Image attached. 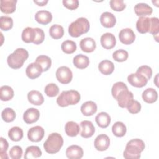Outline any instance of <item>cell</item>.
<instances>
[{"label": "cell", "mask_w": 159, "mask_h": 159, "mask_svg": "<svg viewBox=\"0 0 159 159\" xmlns=\"http://www.w3.org/2000/svg\"><path fill=\"white\" fill-rule=\"evenodd\" d=\"M35 19L38 23L43 25H47L52 21V15L48 11L40 10L36 12Z\"/></svg>", "instance_id": "cell-19"}, {"label": "cell", "mask_w": 159, "mask_h": 159, "mask_svg": "<svg viewBox=\"0 0 159 159\" xmlns=\"http://www.w3.org/2000/svg\"><path fill=\"white\" fill-rule=\"evenodd\" d=\"M125 89H128V88L124 83H123L122 81L116 82V83H114L113 84V86L112 87V89H111V93H112L113 98L115 99H116L119 94L122 91H124Z\"/></svg>", "instance_id": "cell-40"}, {"label": "cell", "mask_w": 159, "mask_h": 159, "mask_svg": "<svg viewBox=\"0 0 159 159\" xmlns=\"http://www.w3.org/2000/svg\"><path fill=\"white\" fill-rule=\"evenodd\" d=\"M127 81L132 86L137 88L143 87L148 82V80L144 76L138 73L129 75L127 77Z\"/></svg>", "instance_id": "cell-7"}, {"label": "cell", "mask_w": 159, "mask_h": 159, "mask_svg": "<svg viewBox=\"0 0 159 159\" xmlns=\"http://www.w3.org/2000/svg\"><path fill=\"white\" fill-rule=\"evenodd\" d=\"M150 27V18L142 16L140 17L136 22V28L140 34H145L149 32Z\"/></svg>", "instance_id": "cell-18"}, {"label": "cell", "mask_w": 159, "mask_h": 159, "mask_svg": "<svg viewBox=\"0 0 159 159\" xmlns=\"http://www.w3.org/2000/svg\"><path fill=\"white\" fill-rule=\"evenodd\" d=\"M42 155V151L38 146L31 145L27 147L24 156V159L37 158L40 157Z\"/></svg>", "instance_id": "cell-31"}, {"label": "cell", "mask_w": 159, "mask_h": 159, "mask_svg": "<svg viewBox=\"0 0 159 159\" xmlns=\"http://www.w3.org/2000/svg\"><path fill=\"white\" fill-rule=\"evenodd\" d=\"M111 120L110 116L105 112H99L95 117L96 122L101 128L107 127L111 123Z\"/></svg>", "instance_id": "cell-28"}, {"label": "cell", "mask_w": 159, "mask_h": 159, "mask_svg": "<svg viewBox=\"0 0 159 159\" xmlns=\"http://www.w3.org/2000/svg\"><path fill=\"white\" fill-rule=\"evenodd\" d=\"M65 130L68 136L76 137L80 133V125L75 122L69 121L66 123Z\"/></svg>", "instance_id": "cell-30"}, {"label": "cell", "mask_w": 159, "mask_h": 159, "mask_svg": "<svg viewBox=\"0 0 159 159\" xmlns=\"http://www.w3.org/2000/svg\"><path fill=\"white\" fill-rule=\"evenodd\" d=\"M8 137L12 141H19L23 137V130L19 127H13L9 130Z\"/></svg>", "instance_id": "cell-36"}, {"label": "cell", "mask_w": 159, "mask_h": 159, "mask_svg": "<svg viewBox=\"0 0 159 159\" xmlns=\"http://www.w3.org/2000/svg\"><path fill=\"white\" fill-rule=\"evenodd\" d=\"M80 48L82 51L86 53L93 52L96 47L95 40L91 37H86L80 42Z\"/></svg>", "instance_id": "cell-21"}, {"label": "cell", "mask_w": 159, "mask_h": 159, "mask_svg": "<svg viewBox=\"0 0 159 159\" xmlns=\"http://www.w3.org/2000/svg\"><path fill=\"white\" fill-rule=\"evenodd\" d=\"M27 99L30 103L35 106H40L44 102V98L40 92L37 90H32L27 94Z\"/></svg>", "instance_id": "cell-20"}, {"label": "cell", "mask_w": 159, "mask_h": 159, "mask_svg": "<svg viewBox=\"0 0 159 159\" xmlns=\"http://www.w3.org/2000/svg\"><path fill=\"white\" fill-rule=\"evenodd\" d=\"M62 2L65 7L70 10H75L79 6V1L78 0H63Z\"/></svg>", "instance_id": "cell-48"}, {"label": "cell", "mask_w": 159, "mask_h": 159, "mask_svg": "<svg viewBox=\"0 0 159 159\" xmlns=\"http://www.w3.org/2000/svg\"><path fill=\"white\" fill-rule=\"evenodd\" d=\"M44 91L47 96L55 97L59 93V88L55 83H50L45 87Z\"/></svg>", "instance_id": "cell-41"}, {"label": "cell", "mask_w": 159, "mask_h": 159, "mask_svg": "<svg viewBox=\"0 0 159 159\" xmlns=\"http://www.w3.org/2000/svg\"><path fill=\"white\" fill-rule=\"evenodd\" d=\"M134 98L133 93L129 91L128 89H125L122 91L117 97L116 100L118 102V105L122 107L125 108L127 107L129 102L132 100Z\"/></svg>", "instance_id": "cell-12"}, {"label": "cell", "mask_w": 159, "mask_h": 159, "mask_svg": "<svg viewBox=\"0 0 159 159\" xmlns=\"http://www.w3.org/2000/svg\"><path fill=\"white\" fill-rule=\"evenodd\" d=\"M28 57L29 53L25 49L18 48L7 57V62L11 68L19 69L23 66L24 61Z\"/></svg>", "instance_id": "cell-2"}, {"label": "cell", "mask_w": 159, "mask_h": 159, "mask_svg": "<svg viewBox=\"0 0 159 159\" xmlns=\"http://www.w3.org/2000/svg\"><path fill=\"white\" fill-rule=\"evenodd\" d=\"M40 117V112L37 109L30 107L27 109L23 114L24 122L28 124L34 123L38 120Z\"/></svg>", "instance_id": "cell-13"}, {"label": "cell", "mask_w": 159, "mask_h": 159, "mask_svg": "<svg viewBox=\"0 0 159 159\" xmlns=\"http://www.w3.org/2000/svg\"><path fill=\"white\" fill-rule=\"evenodd\" d=\"M126 107L130 113L135 114L139 113L140 111L141 104L139 101L132 99L129 102Z\"/></svg>", "instance_id": "cell-43"}, {"label": "cell", "mask_w": 159, "mask_h": 159, "mask_svg": "<svg viewBox=\"0 0 159 159\" xmlns=\"http://www.w3.org/2000/svg\"><path fill=\"white\" fill-rule=\"evenodd\" d=\"M43 72L42 66L36 62L30 63L26 68L25 73L30 79H35L40 76Z\"/></svg>", "instance_id": "cell-11"}, {"label": "cell", "mask_w": 159, "mask_h": 159, "mask_svg": "<svg viewBox=\"0 0 159 159\" xmlns=\"http://www.w3.org/2000/svg\"><path fill=\"white\" fill-rule=\"evenodd\" d=\"M73 63L76 68L79 69H84L89 65V60L87 56L83 54H78L73 58Z\"/></svg>", "instance_id": "cell-29"}, {"label": "cell", "mask_w": 159, "mask_h": 159, "mask_svg": "<svg viewBox=\"0 0 159 159\" xmlns=\"http://www.w3.org/2000/svg\"><path fill=\"white\" fill-rule=\"evenodd\" d=\"M56 78L61 84H68L73 78V73L71 70L66 66H62L56 71Z\"/></svg>", "instance_id": "cell-6"}, {"label": "cell", "mask_w": 159, "mask_h": 159, "mask_svg": "<svg viewBox=\"0 0 159 159\" xmlns=\"http://www.w3.org/2000/svg\"><path fill=\"white\" fill-rule=\"evenodd\" d=\"M134 11L137 16L142 17L150 16L153 12L152 8L146 3H138L134 6Z\"/></svg>", "instance_id": "cell-23"}, {"label": "cell", "mask_w": 159, "mask_h": 159, "mask_svg": "<svg viewBox=\"0 0 159 159\" xmlns=\"http://www.w3.org/2000/svg\"><path fill=\"white\" fill-rule=\"evenodd\" d=\"M37 30V37L35 40L34 42V43L35 45H39L42 43L45 39V34L43 30L42 29L36 27Z\"/></svg>", "instance_id": "cell-49"}, {"label": "cell", "mask_w": 159, "mask_h": 159, "mask_svg": "<svg viewBox=\"0 0 159 159\" xmlns=\"http://www.w3.org/2000/svg\"><path fill=\"white\" fill-rule=\"evenodd\" d=\"M34 2L35 3H36L38 6H45L47 2H48V1L47 0H45V1H34Z\"/></svg>", "instance_id": "cell-51"}, {"label": "cell", "mask_w": 159, "mask_h": 159, "mask_svg": "<svg viewBox=\"0 0 159 159\" xmlns=\"http://www.w3.org/2000/svg\"><path fill=\"white\" fill-rule=\"evenodd\" d=\"M81 111L85 116H93L97 111V105L92 101H86L81 105Z\"/></svg>", "instance_id": "cell-24"}, {"label": "cell", "mask_w": 159, "mask_h": 159, "mask_svg": "<svg viewBox=\"0 0 159 159\" xmlns=\"http://www.w3.org/2000/svg\"><path fill=\"white\" fill-rule=\"evenodd\" d=\"M98 69L102 74L109 75L114 71V65L111 61L104 60L99 63L98 65Z\"/></svg>", "instance_id": "cell-27"}, {"label": "cell", "mask_w": 159, "mask_h": 159, "mask_svg": "<svg viewBox=\"0 0 159 159\" xmlns=\"http://www.w3.org/2000/svg\"><path fill=\"white\" fill-rule=\"evenodd\" d=\"M109 3L111 9L115 11H122L126 7L123 0H111Z\"/></svg>", "instance_id": "cell-46"}, {"label": "cell", "mask_w": 159, "mask_h": 159, "mask_svg": "<svg viewBox=\"0 0 159 159\" xmlns=\"http://www.w3.org/2000/svg\"><path fill=\"white\" fill-rule=\"evenodd\" d=\"M90 24L88 20L84 17H80L70 24L68 33L73 37H78L82 34L87 33Z\"/></svg>", "instance_id": "cell-4"}, {"label": "cell", "mask_w": 159, "mask_h": 159, "mask_svg": "<svg viewBox=\"0 0 159 159\" xmlns=\"http://www.w3.org/2000/svg\"><path fill=\"white\" fill-rule=\"evenodd\" d=\"M142 97L145 102L152 104L157 100L158 93L155 89L152 88H148L144 90V91L142 93Z\"/></svg>", "instance_id": "cell-25"}, {"label": "cell", "mask_w": 159, "mask_h": 159, "mask_svg": "<svg viewBox=\"0 0 159 159\" xmlns=\"http://www.w3.org/2000/svg\"><path fill=\"white\" fill-rule=\"evenodd\" d=\"M136 73H140L144 76L148 80V81L151 78L152 76V70L149 66L147 65H142L140 66L137 70Z\"/></svg>", "instance_id": "cell-45"}, {"label": "cell", "mask_w": 159, "mask_h": 159, "mask_svg": "<svg viewBox=\"0 0 159 159\" xmlns=\"http://www.w3.org/2000/svg\"><path fill=\"white\" fill-rule=\"evenodd\" d=\"M112 131L113 134L118 137H122L125 135L127 132L125 125L120 121L115 122L112 127Z\"/></svg>", "instance_id": "cell-33"}, {"label": "cell", "mask_w": 159, "mask_h": 159, "mask_svg": "<svg viewBox=\"0 0 159 159\" xmlns=\"http://www.w3.org/2000/svg\"><path fill=\"white\" fill-rule=\"evenodd\" d=\"M81 136L83 138H89L92 137L95 132V127L93 124L89 120H83L81 122Z\"/></svg>", "instance_id": "cell-15"}, {"label": "cell", "mask_w": 159, "mask_h": 159, "mask_svg": "<svg viewBox=\"0 0 159 159\" xmlns=\"http://www.w3.org/2000/svg\"><path fill=\"white\" fill-rule=\"evenodd\" d=\"M94 147L98 151L106 150L110 145V139L106 134H99L94 140Z\"/></svg>", "instance_id": "cell-10"}, {"label": "cell", "mask_w": 159, "mask_h": 159, "mask_svg": "<svg viewBox=\"0 0 159 159\" xmlns=\"http://www.w3.org/2000/svg\"><path fill=\"white\" fill-rule=\"evenodd\" d=\"M159 32V19L157 17L150 18V27L149 33L155 35L158 34Z\"/></svg>", "instance_id": "cell-47"}, {"label": "cell", "mask_w": 159, "mask_h": 159, "mask_svg": "<svg viewBox=\"0 0 159 159\" xmlns=\"http://www.w3.org/2000/svg\"><path fill=\"white\" fill-rule=\"evenodd\" d=\"M15 111L10 107L5 108L1 112V117L6 122H11L16 118Z\"/></svg>", "instance_id": "cell-38"}, {"label": "cell", "mask_w": 159, "mask_h": 159, "mask_svg": "<svg viewBox=\"0 0 159 159\" xmlns=\"http://www.w3.org/2000/svg\"><path fill=\"white\" fill-rule=\"evenodd\" d=\"M158 74H157L156 76H155V78L154 80V83H155L156 86H158V82H157V78H158Z\"/></svg>", "instance_id": "cell-52"}, {"label": "cell", "mask_w": 159, "mask_h": 159, "mask_svg": "<svg viewBox=\"0 0 159 159\" xmlns=\"http://www.w3.org/2000/svg\"><path fill=\"white\" fill-rule=\"evenodd\" d=\"M13 27V20L9 16H1L0 17V28L2 30H9Z\"/></svg>", "instance_id": "cell-39"}, {"label": "cell", "mask_w": 159, "mask_h": 159, "mask_svg": "<svg viewBox=\"0 0 159 159\" xmlns=\"http://www.w3.org/2000/svg\"><path fill=\"white\" fill-rule=\"evenodd\" d=\"M100 22L104 27L111 28L115 25L116 19L115 16L111 12H104L101 15Z\"/></svg>", "instance_id": "cell-17"}, {"label": "cell", "mask_w": 159, "mask_h": 159, "mask_svg": "<svg viewBox=\"0 0 159 159\" xmlns=\"http://www.w3.org/2000/svg\"><path fill=\"white\" fill-rule=\"evenodd\" d=\"M144 142L139 139L129 140L123 153V157L126 159H138L140 158L141 152L145 149Z\"/></svg>", "instance_id": "cell-1"}, {"label": "cell", "mask_w": 159, "mask_h": 159, "mask_svg": "<svg viewBox=\"0 0 159 159\" xmlns=\"http://www.w3.org/2000/svg\"><path fill=\"white\" fill-rule=\"evenodd\" d=\"M9 147L7 141L3 137L0 138V154L6 153Z\"/></svg>", "instance_id": "cell-50"}, {"label": "cell", "mask_w": 159, "mask_h": 159, "mask_svg": "<svg viewBox=\"0 0 159 159\" xmlns=\"http://www.w3.org/2000/svg\"><path fill=\"white\" fill-rule=\"evenodd\" d=\"M37 37L36 28L27 27L22 33V40L25 43H34Z\"/></svg>", "instance_id": "cell-22"}, {"label": "cell", "mask_w": 159, "mask_h": 159, "mask_svg": "<svg viewBox=\"0 0 159 159\" xmlns=\"http://www.w3.org/2000/svg\"><path fill=\"white\" fill-rule=\"evenodd\" d=\"M128 52L123 49H119L115 51L112 54L114 60L118 62H122L125 61L128 58Z\"/></svg>", "instance_id": "cell-42"}, {"label": "cell", "mask_w": 159, "mask_h": 159, "mask_svg": "<svg viewBox=\"0 0 159 159\" xmlns=\"http://www.w3.org/2000/svg\"><path fill=\"white\" fill-rule=\"evenodd\" d=\"M81 99L80 94L76 90L63 91L57 99V103L61 107L76 104Z\"/></svg>", "instance_id": "cell-5"}, {"label": "cell", "mask_w": 159, "mask_h": 159, "mask_svg": "<svg viewBox=\"0 0 159 159\" xmlns=\"http://www.w3.org/2000/svg\"><path fill=\"white\" fill-rule=\"evenodd\" d=\"M14 94V90L11 86L4 85L0 88V99L1 101H7L12 99Z\"/></svg>", "instance_id": "cell-32"}, {"label": "cell", "mask_w": 159, "mask_h": 159, "mask_svg": "<svg viewBox=\"0 0 159 159\" xmlns=\"http://www.w3.org/2000/svg\"><path fill=\"white\" fill-rule=\"evenodd\" d=\"M16 0H1V11L5 14H11L16 10Z\"/></svg>", "instance_id": "cell-26"}, {"label": "cell", "mask_w": 159, "mask_h": 159, "mask_svg": "<svg viewBox=\"0 0 159 159\" xmlns=\"http://www.w3.org/2000/svg\"><path fill=\"white\" fill-rule=\"evenodd\" d=\"M61 48L62 51L66 54H71L76 50V44L74 41L66 40L61 43Z\"/></svg>", "instance_id": "cell-37"}, {"label": "cell", "mask_w": 159, "mask_h": 159, "mask_svg": "<svg viewBox=\"0 0 159 159\" xmlns=\"http://www.w3.org/2000/svg\"><path fill=\"white\" fill-rule=\"evenodd\" d=\"M100 41L102 47L106 49H111L114 47L116 44V39L114 35L109 32L102 35Z\"/></svg>", "instance_id": "cell-14"}, {"label": "cell", "mask_w": 159, "mask_h": 159, "mask_svg": "<svg viewBox=\"0 0 159 159\" xmlns=\"http://www.w3.org/2000/svg\"><path fill=\"white\" fill-rule=\"evenodd\" d=\"M66 155L70 159H80L83 156V150L78 145H73L66 148Z\"/></svg>", "instance_id": "cell-16"}, {"label": "cell", "mask_w": 159, "mask_h": 159, "mask_svg": "<svg viewBox=\"0 0 159 159\" xmlns=\"http://www.w3.org/2000/svg\"><path fill=\"white\" fill-rule=\"evenodd\" d=\"M120 41L125 45H130L132 43L135 39V35L134 31L130 28L122 29L119 34Z\"/></svg>", "instance_id": "cell-9"}, {"label": "cell", "mask_w": 159, "mask_h": 159, "mask_svg": "<svg viewBox=\"0 0 159 159\" xmlns=\"http://www.w3.org/2000/svg\"><path fill=\"white\" fill-rule=\"evenodd\" d=\"M50 35L54 39H59L64 35L63 27L58 24L52 25L49 29Z\"/></svg>", "instance_id": "cell-35"}, {"label": "cell", "mask_w": 159, "mask_h": 159, "mask_svg": "<svg viewBox=\"0 0 159 159\" xmlns=\"http://www.w3.org/2000/svg\"><path fill=\"white\" fill-rule=\"evenodd\" d=\"M22 153L23 151L21 147L15 145L13 146L9 150V156L12 159H19L21 158Z\"/></svg>", "instance_id": "cell-44"}, {"label": "cell", "mask_w": 159, "mask_h": 159, "mask_svg": "<svg viewBox=\"0 0 159 159\" xmlns=\"http://www.w3.org/2000/svg\"><path fill=\"white\" fill-rule=\"evenodd\" d=\"M63 145V139L58 133L50 134L43 143V148L47 153L55 154L58 152Z\"/></svg>", "instance_id": "cell-3"}, {"label": "cell", "mask_w": 159, "mask_h": 159, "mask_svg": "<svg viewBox=\"0 0 159 159\" xmlns=\"http://www.w3.org/2000/svg\"><path fill=\"white\" fill-rule=\"evenodd\" d=\"M35 62H36L42 66L43 71H47L50 68L52 65L51 58L49 57L44 55L38 56L36 58Z\"/></svg>", "instance_id": "cell-34"}, {"label": "cell", "mask_w": 159, "mask_h": 159, "mask_svg": "<svg viewBox=\"0 0 159 159\" xmlns=\"http://www.w3.org/2000/svg\"><path fill=\"white\" fill-rule=\"evenodd\" d=\"M45 134L44 129L39 126L37 125L30 128L27 132V137L29 140L34 142H38L42 140Z\"/></svg>", "instance_id": "cell-8"}]
</instances>
